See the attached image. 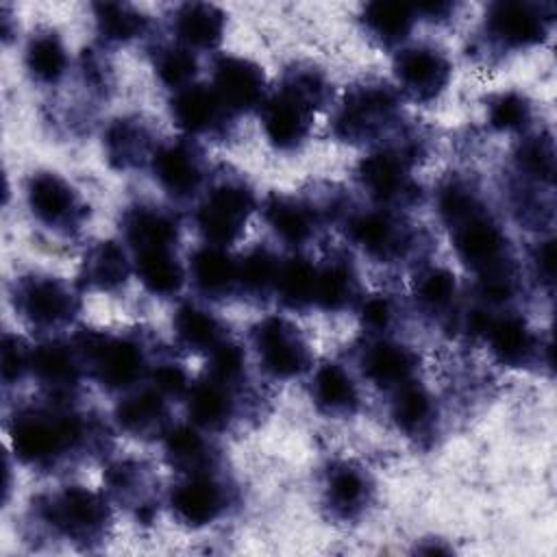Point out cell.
<instances>
[{
  "instance_id": "cell-14",
  "label": "cell",
  "mask_w": 557,
  "mask_h": 557,
  "mask_svg": "<svg viewBox=\"0 0 557 557\" xmlns=\"http://www.w3.org/2000/svg\"><path fill=\"white\" fill-rule=\"evenodd\" d=\"M542 7L531 2H496L487 13V33L505 48H527L544 39Z\"/></svg>"
},
{
  "instance_id": "cell-25",
  "label": "cell",
  "mask_w": 557,
  "mask_h": 557,
  "mask_svg": "<svg viewBox=\"0 0 557 557\" xmlns=\"http://www.w3.org/2000/svg\"><path fill=\"white\" fill-rule=\"evenodd\" d=\"M483 333L487 335L496 357L509 366L527 363L537 348L535 335L531 333L527 322L513 313H507L500 318L490 315Z\"/></svg>"
},
{
  "instance_id": "cell-24",
  "label": "cell",
  "mask_w": 557,
  "mask_h": 557,
  "mask_svg": "<svg viewBox=\"0 0 557 557\" xmlns=\"http://www.w3.org/2000/svg\"><path fill=\"white\" fill-rule=\"evenodd\" d=\"M224 30V13L213 4H183L174 17V33L189 50H207L220 44Z\"/></svg>"
},
{
  "instance_id": "cell-12",
  "label": "cell",
  "mask_w": 557,
  "mask_h": 557,
  "mask_svg": "<svg viewBox=\"0 0 557 557\" xmlns=\"http://www.w3.org/2000/svg\"><path fill=\"white\" fill-rule=\"evenodd\" d=\"M394 72L409 96L416 100H431L446 87L450 78V63L435 48L413 46L396 54Z\"/></svg>"
},
{
  "instance_id": "cell-13",
  "label": "cell",
  "mask_w": 557,
  "mask_h": 557,
  "mask_svg": "<svg viewBox=\"0 0 557 557\" xmlns=\"http://www.w3.org/2000/svg\"><path fill=\"white\" fill-rule=\"evenodd\" d=\"M211 87L220 96L222 104L235 113L263 104L265 76L259 65L239 57H222L213 67Z\"/></svg>"
},
{
  "instance_id": "cell-43",
  "label": "cell",
  "mask_w": 557,
  "mask_h": 557,
  "mask_svg": "<svg viewBox=\"0 0 557 557\" xmlns=\"http://www.w3.org/2000/svg\"><path fill=\"white\" fill-rule=\"evenodd\" d=\"M457 292L453 272L446 268H429L416 283V298L429 311H442L450 307Z\"/></svg>"
},
{
  "instance_id": "cell-30",
  "label": "cell",
  "mask_w": 557,
  "mask_h": 557,
  "mask_svg": "<svg viewBox=\"0 0 557 557\" xmlns=\"http://www.w3.org/2000/svg\"><path fill=\"white\" fill-rule=\"evenodd\" d=\"M265 218L272 231L294 246L305 244L315 231L313 209L289 196H272L265 205Z\"/></svg>"
},
{
  "instance_id": "cell-11",
  "label": "cell",
  "mask_w": 557,
  "mask_h": 557,
  "mask_svg": "<svg viewBox=\"0 0 557 557\" xmlns=\"http://www.w3.org/2000/svg\"><path fill=\"white\" fill-rule=\"evenodd\" d=\"M28 207L50 228H74L85 209L76 189L52 172H39L30 178Z\"/></svg>"
},
{
  "instance_id": "cell-31",
  "label": "cell",
  "mask_w": 557,
  "mask_h": 557,
  "mask_svg": "<svg viewBox=\"0 0 557 557\" xmlns=\"http://www.w3.org/2000/svg\"><path fill=\"white\" fill-rule=\"evenodd\" d=\"M174 331L181 344L187 346L189 350L211 352L222 342H226L222 322L211 311L194 302L178 307L174 315Z\"/></svg>"
},
{
  "instance_id": "cell-33",
  "label": "cell",
  "mask_w": 557,
  "mask_h": 557,
  "mask_svg": "<svg viewBox=\"0 0 557 557\" xmlns=\"http://www.w3.org/2000/svg\"><path fill=\"white\" fill-rule=\"evenodd\" d=\"M165 437L168 461L185 474L205 472L213 466V453L198 426H170Z\"/></svg>"
},
{
  "instance_id": "cell-41",
  "label": "cell",
  "mask_w": 557,
  "mask_h": 557,
  "mask_svg": "<svg viewBox=\"0 0 557 557\" xmlns=\"http://www.w3.org/2000/svg\"><path fill=\"white\" fill-rule=\"evenodd\" d=\"M96 20L100 33L109 41H128L141 35L146 17L126 4H96Z\"/></svg>"
},
{
  "instance_id": "cell-10",
  "label": "cell",
  "mask_w": 557,
  "mask_h": 557,
  "mask_svg": "<svg viewBox=\"0 0 557 557\" xmlns=\"http://www.w3.org/2000/svg\"><path fill=\"white\" fill-rule=\"evenodd\" d=\"M170 505L181 522L202 527L222 516L228 505V492L211 470L194 472L185 474V479L172 490Z\"/></svg>"
},
{
  "instance_id": "cell-47",
  "label": "cell",
  "mask_w": 557,
  "mask_h": 557,
  "mask_svg": "<svg viewBox=\"0 0 557 557\" xmlns=\"http://www.w3.org/2000/svg\"><path fill=\"white\" fill-rule=\"evenodd\" d=\"M30 355L17 339L4 337L2 346V376L4 381L20 379L26 368H30Z\"/></svg>"
},
{
  "instance_id": "cell-26",
  "label": "cell",
  "mask_w": 557,
  "mask_h": 557,
  "mask_svg": "<svg viewBox=\"0 0 557 557\" xmlns=\"http://www.w3.org/2000/svg\"><path fill=\"white\" fill-rule=\"evenodd\" d=\"M124 233L135 252L172 248L176 242L174 220L154 207H135L124 218Z\"/></svg>"
},
{
  "instance_id": "cell-23",
  "label": "cell",
  "mask_w": 557,
  "mask_h": 557,
  "mask_svg": "<svg viewBox=\"0 0 557 557\" xmlns=\"http://www.w3.org/2000/svg\"><path fill=\"white\" fill-rule=\"evenodd\" d=\"M235 387L207 376L187 392L189 418L198 429H222L235 413Z\"/></svg>"
},
{
  "instance_id": "cell-5",
  "label": "cell",
  "mask_w": 557,
  "mask_h": 557,
  "mask_svg": "<svg viewBox=\"0 0 557 557\" xmlns=\"http://www.w3.org/2000/svg\"><path fill=\"white\" fill-rule=\"evenodd\" d=\"M255 346L261 366L278 376L292 379L311 366V350L300 329L285 318H265L255 329Z\"/></svg>"
},
{
  "instance_id": "cell-36",
  "label": "cell",
  "mask_w": 557,
  "mask_h": 557,
  "mask_svg": "<svg viewBox=\"0 0 557 557\" xmlns=\"http://www.w3.org/2000/svg\"><path fill=\"white\" fill-rule=\"evenodd\" d=\"M370 494V483L368 476L348 463L335 468L329 472V483H326V496L331 507L342 513V516H352L363 509L368 503Z\"/></svg>"
},
{
  "instance_id": "cell-39",
  "label": "cell",
  "mask_w": 557,
  "mask_h": 557,
  "mask_svg": "<svg viewBox=\"0 0 557 557\" xmlns=\"http://www.w3.org/2000/svg\"><path fill=\"white\" fill-rule=\"evenodd\" d=\"M278 270L281 261L268 248H255L237 261V287L255 296H265L270 289H276Z\"/></svg>"
},
{
  "instance_id": "cell-1",
  "label": "cell",
  "mask_w": 557,
  "mask_h": 557,
  "mask_svg": "<svg viewBox=\"0 0 557 557\" xmlns=\"http://www.w3.org/2000/svg\"><path fill=\"white\" fill-rule=\"evenodd\" d=\"M326 83L313 70L294 72L287 83L263 102L261 122L265 137L281 150L296 148L309 135L313 111L326 100Z\"/></svg>"
},
{
  "instance_id": "cell-6",
  "label": "cell",
  "mask_w": 557,
  "mask_h": 557,
  "mask_svg": "<svg viewBox=\"0 0 557 557\" xmlns=\"http://www.w3.org/2000/svg\"><path fill=\"white\" fill-rule=\"evenodd\" d=\"M396 96L383 85H363L344 100L335 128L344 139H370L381 133L396 113Z\"/></svg>"
},
{
  "instance_id": "cell-45",
  "label": "cell",
  "mask_w": 557,
  "mask_h": 557,
  "mask_svg": "<svg viewBox=\"0 0 557 557\" xmlns=\"http://www.w3.org/2000/svg\"><path fill=\"white\" fill-rule=\"evenodd\" d=\"M518 165L529 176L550 181L553 170H555V152H553L550 139L535 137V139L524 141L520 146V152H518Z\"/></svg>"
},
{
  "instance_id": "cell-17",
  "label": "cell",
  "mask_w": 557,
  "mask_h": 557,
  "mask_svg": "<svg viewBox=\"0 0 557 557\" xmlns=\"http://www.w3.org/2000/svg\"><path fill=\"white\" fill-rule=\"evenodd\" d=\"M359 176L368 191L381 202H400L411 196L407 157L398 150H379L359 165Z\"/></svg>"
},
{
  "instance_id": "cell-35",
  "label": "cell",
  "mask_w": 557,
  "mask_h": 557,
  "mask_svg": "<svg viewBox=\"0 0 557 557\" xmlns=\"http://www.w3.org/2000/svg\"><path fill=\"white\" fill-rule=\"evenodd\" d=\"M416 20V9L405 2H370L363 9L366 28L379 37L383 44H398L403 41Z\"/></svg>"
},
{
  "instance_id": "cell-44",
  "label": "cell",
  "mask_w": 557,
  "mask_h": 557,
  "mask_svg": "<svg viewBox=\"0 0 557 557\" xmlns=\"http://www.w3.org/2000/svg\"><path fill=\"white\" fill-rule=\"evenodd\" d=\"M531 117V107L524 96L509 91L498 96L490 107V124L498 131H520Z\"/></svg>"
},
{
  "instance_id": "cell-38",
  "label": "cell",
  "mask_w": 557,
  "mask_h": 557,
  "mask_svg": "<svg viewBox=\"0 0 557 557\" xmlns=\"http://www.w3.org/2000/svg\"><path fill=\"white\" fill-rule=\"evenodd\" d=\"M26 65L41 83H54L67 67V54L54 33H39L26 48Z\"/></svg>"
},
{
  "instance_id": "cell-21",
  "label": "cell",
  "mask_w": 557,
  "mask_h": 557,
  "mask_svg": "<svg viewBox=\"0 0 557 557\" xmlns=\"http://www.w3.org/2000/svg\"><path fill=\"white\" fill-rule=\"evenodd\" d=\"M416 370V355L392 339H376L363 352L366 376L385 389H398L411 383Z\"/></svg>"
},
{
  "instance_id": "cell-4",
  "label": "cell",
  "mask_w": 557,
  "mask_h": 557,
  "mask_svg": "<svg viewBox=\"0 0 557 557\" xmlns=\"http://www.w3.org/2000/svg\"><path fill=\"white\" fill-rule=\"evenodd\" d=\"M252 207L255 196L242 181H222L207 191L196 222L209 244L228 246L246 228Z\"/></svg>"
},
{
  "instance_id": "cell-27",
  "label": "cell",
  "mask_w": 557,
  "mask_h": 557,
  "mask_svg": "<svg viewBox=\"0 0 557 557\" xmlns=\"http://www.w3.org/2000/svg\"><path fill=\"white\" fill-rule=\"evenodd\" d=\"M359 296V281L350 263L344 259H331L324 265H315V292L313 302L339 311L350 307Z\"/></svg>"
},
{
  "instance_id": "cell-32",
  "label": "cell",
  "mask_w": 557,
  "mask_h": 557,
  "mask_svg": "<svg viewBox=\"0 0 557 557\" xmlns=\"http://www.w3.org/2000/svg\"><path fill=\"white\" fill-rule=\"evenodd\" d=\"M83 278L96 289H113L124 285L131 272L126 252L115 242H100L89 248L81 265Z\"/></svg>"
},
{
  "instance_id": "cell-48",
  "label": "cell",
  "mask_w": 557,
  "mask_h": 557,
  "mask_svg": "<svg viewBox=\"0 0 557 557\" xmlns=\"http://www.w3.org/2000/svg\"><path fill=\"white\" fill-rule=\"evenodd\" d=\"M361 315H363V324L372 331H383L389 326L392 318H394V307L387 298L383 296H372L363 302V309H361Z\"/></svg>"
},
{
  "instance_id": "cell-28",
  "label": "cell",
  "mask_w": 557,
  "mask_h": 557,
  "mask_svg": "<svg viewBox=\"0 0 557 557\" xmlns=\"http://www.w3.org/2000/svg\"><path fill=\"white\" fill-rule=\"evenodd\" d=\"M135 272L154 296H172L185 283V268L178 263L172 248L135 252Z\"/></svg>"
},
{
  "instance_id": "cell-8",
  "label": "cell",
  "mask_w": 557,
  "mask_h": 557,
  "mask_svg": "<svg viewBox=\"0 0 557 557\" xmlns=\"http://www.w3.org/2000/svg\"><path fill=\"white\" fill-rule=\"evenodd\" d=\"M46 518L72 540H94L104 531L107 503L87 487H65L46 505Z\"/></svg>"
},
{
  "instance_id": "cell-29",
  "label": "cell",
  "mask_w": 557,
  "mask_h": 557,
  "mask_svg": "<svg viewBox=\"0 0 557 557\" xmlns=\"http://www.w3.org/2000/svg\"><path fill=\"white\" fill-rule=\"evenodd\" d=\"M313 400L329 416H348L355 411L359 394L342 366L326 363L313 376Z\"/></svg>"
},
{
  "instance_id": "cell-46",
  "label": "cell",
  "mask_w": 557,
  "mask_h": 557,
  "mask_svg": "<svg viewBox=\"0 0 557 557\" xmlns=\"http://www.w3.org/2000/svg\"><path fill=\"white\" fill-rule=\"evenodd\" d=\"M150 381H152V387L165 398L187 396L191 387L187 372L174 361H161L157 366H150Z\"/></svg>"
},
{
  "instance_id": "cell-2",
  "label": "cell",
  "mask_w": 557,
  "mask_h": 557,
  "mask_svg": "<svg viewBox=\"0 0 557 557\" xmlns=\"http://www.w3.org/2000/svg\"><path fill=\"white\" fill-rule=\"evenodd\" d=\"M11 437L22 461L48 466L83 446L89 440V426L72 411L30 409L15 418Z\"/></svg>"
},
{
  "instance_id": "cell-40",
  "label": "cell",
  "mask_w": 557,
  "mask_h": 557,
  "mask_svg": "<svg viewBox=\"0 0 557 557\" xmlns=\"http://www.w3.org/2000/svg\"><path fill=\"white\" fill-rule=\"evenodd\" d=\"M154 67H157L161 83H165L168 87L178 91V89L194 85V76L198 72V61H196L194 50L185 48L183 44H176V46H165L159 50Z\"/></svg>"
},
{
  "instance_id": "cell-3",
  "label": "cell",
  "mask_w": 557,
  "mask_h": 557,
  "mask_svg": "<svg viewBox=\"0 0 557 557\" xmlns=\"http://www.w3.org/2000/svg\"><path fill=\"white\" fill-rule=\"evenodd\" d=\"M83 363L109 389L131 392L150 372L141 346L126 337H111L102 333L83 335L76 344Z\"/></svg>"
},
{
  "instance_id": "cell-42",
  "label": "cell",
  "mask_w": 557,
  "mask_h": 557,
  "mask_svg": "<svg viewBox=\"0 0 557 557\" xmlns=\"http://www.w3.org/2000/svg\"><path fill=\"white\" fill-rule=\"evenodd\" d=\"M433 413V403L431 396L411 383H405L403 387L396 389V400H394V420L398 422L400 429L405 431H418L422 424L429 422Z\"/></svg>"
},
{
  "instance_id": "cell-15",
  "label": "cell",
  "mask_w": 557,
  "mask_h": 557,
  "mask_svg": "<svg viewBox=\"0 0 557 557\" xmlns=\"http://www.w3.org/2000/svg\"><path fill=\"white\" fill-rule=\"evenodd\" d=\"M453 231L459 257L479 272L507 261L505 235L481 209L455 224Z\"/></svg>"
},
{
  "instance_id": "cell-22",
  "label": "cell",
  "mask_w": 557,
  "mask_h": 557,
  "mask_svg": "<svg viewBox=\"0 0 557 557\" xmlns=\"http://www.w3.org/2000/svg\"><path fill=\"white\" fill-rule=\"evenodd\" d=\"M189 274L207 298H220L237 289V261L226 252V246L207 244L198 248L191 257Z\"/></svg>"
},
{
  "instance_id": "cell-34",
  "label": "cell",
  "mask_w": 557,
  "mask_h": 557,
  "mask_svg": "<svg viewBox=\"0 0 557 557\" xmlns=\"http://www.w3.org/2000/svg\"><path fill=\"white\" fill-rule=\"evenodd\" d=\"M104 146L109 159L120 165H137L144 159H152L157 146H152L150 135L137 120H117L104 135Z\"/></svg>"
},
{
  "instance_id": "cell-16",
  "label": "cell",
  "mask_w": 557,
  "mask_h": 557,
  "mask_svg": "<svg viewBox=\"0 0 557 557\" xmlns=\"http://www.w3.org/2000/svg\"><path fill=\"white\" fill-rule=\"evenodd\" d=\"M231 111L222 104L211 85H189L174 91L172 117L187 135H207L218 131Z\"/></svg>"
},
{
  "instance_id": "cell-7",
  "label": "cell",
  "mask_w": 557,
  "mask_h": 557,
  "mask_svg": "<svg viewBox=\"0 0 557 557\" xmlns=\"http://www.w3.org/2000/svg\"><path fill=\"white\" fill-rule=\"evenodd\" d=\"M15 307L35 326L57 329L74 318L78 307L74 292L54 276L22 278L15 292Z\"/></svg>"
},
{
  "instance_id": "cell-9",
  "label": "cell",
  "mask_w": 557,
  "mask_h": 557,
  "mask_svg": "<svg viewBox=\"0 0 557 557\" xmlns=\"http://www.w3.org/2000/svg\"><path fill=\"white\" fill-rule=\"evenodd\" d=\"M150 161L159 185L170 196L189 198L205 181V157L191 139H176L157 146Z\"/></svg>"
},
{
  "instance_id": "cell-49",
  "label": "cell",
  "mask_w": 557,
  "mask_h": 557,
  "mask_svg": "<svg viewBox=\"0 0 557 557\" xmlns=\"http://www.w3.org/2000/svg\"><path fill=\"white\" fill-rule=\"evenodd\" d=\"M553 259H555L553 242H544V244L537 248V265H540V272H544L548 278L553 276Z\"/></svg>"
},
{
  "instance_id": "cell-19",
  "label": "cell",
  "mask_w": 557,
  "mask_h": 557,
  "mask_svg": "<svg viewBox=\"0 0 557 557\" xmlns=\"http://www.w3.org/2000/svg\"><path fill=\"white\" fill-rule=\"evenodd\" d=\"M352 239L376 259H392L409 244L407 228L389 211H368L350 222Z\"/></svg>"
},
{
  "instance_id": "cell-20",
  "label": "cell",
  "mask_w": 557,
  "mask_h": 557,
  "mask_svg": "<svg viewBox=\"0 0 557 557\" xmlns=\"http://www.w3.org/2000/svg\"><path fill=\"white\" fill-rule=\"evenodd\" d=\"M83 366L78 348L63 342L44 344L30 355V370L41 385L57 394H67L78 385Z\"/></svg>"
},
{
  "instance_id": "cell-18",
  "label": "cell",
  "mask_w": 557,
  "mask_h": 557,
  "mask_svg": "<svg viewBox=\"0 0 557 557\" xmlns=\"http://www.w3.org/2000/svg\"><path fill=\"white\" fill-rule=\"evenodd\" d=\"M115 418L126 433H133L137 437H154L170 431L168 398L154 387L131 389L117 403Z\"/></svg>"
},
{
  "instance_id": "cell-37",
  "label": "cell",
  "mask_w": 557,
  "mask_h": 557,
  "mask_svg": "<svg viewBox=\"0 0 557 557\" xmlns=\"http://www.w3.org/2000/svg\"><path fill=\"white\" fill-rule=\"evenodd\" d=\"M276 292L281 300L292 309L311 305L315 292V265L305 257H292L283 261L276 278Z\"/></svg>"
}]
</instances>
